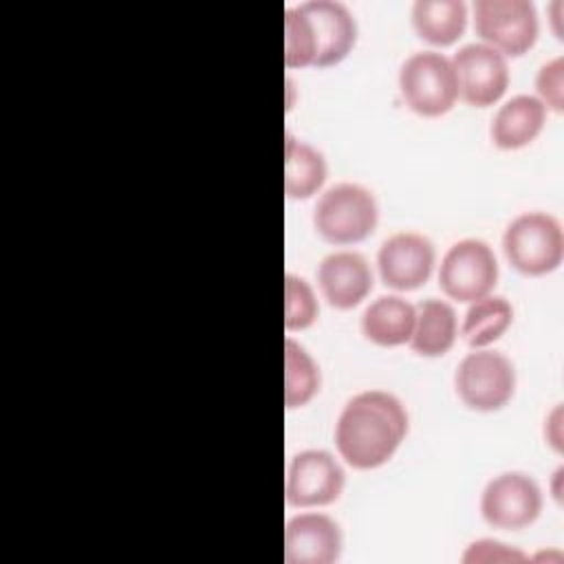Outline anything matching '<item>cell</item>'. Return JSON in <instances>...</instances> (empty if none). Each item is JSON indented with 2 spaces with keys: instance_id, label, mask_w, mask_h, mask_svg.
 <instances>
[{
  "instance_id": "1",
  "label": "cell",
  "mask_w": 564,
  "mask_h": 564,
  "mask_svg": "<svg viewBox=\"0 0 564 564\" xmlns=\"http://www.w3.org/2000/svg\"><path fill=\"white\" fill-rule=\"evenodd\" d=\"M408 434L403 403L383 390L355 394L335 423L339 456L355 469H375L388 463Z\"/></svg>"
},
{
  "instance_id": "2",
  "label": "cell",
  "mask_w": 564,
  "mask_h": 564,
  "mask_svg": "<svg viewBox=\"0 0 564 564\" xmlns=\"http://www.w3.org/2000/svg\"><path fill=\"white\" fill-rule=\"evenodd\" d=\"M379 220V207L370 189L357 183H337L315 203L313 225L333 245H355L366 240Z\"/></svg>"
},
{
  "instance_id": "3",
  "label": "cell",
  "mask_w": 564,
  "mask_h": 564,
  "mask_svg": "<svg viewBox=\"0 0 564 564\" xmlns=\"http://www.w3.org/2000/svg\"><path fill=\"white\" fill-rule=\"evenodd\" d=\"M502 249L513 269L524 275H544L560 267L564 234L555 216L527 212L516 216L502 236Z\"/></svg>"
},
{
  "instance_id": "4",
  "label": "cell",
  "mask_w": 564,
  "mask_h": 564,
  "mask_svg": "<svg viewBox=\"0 0 564 564\" xmlns=\"http://www.w3.org/2000/svg\"><path fill=\"white\" fill-rule=\"evenodd\" d=\"M399 90L410 110L421 117H441L449 112L458 99V82L443 53L416 51L399 70Z\"/></svg>"
},
{
  "instance_id": "5",
  "label": "cell",
  "mask_w": 564,
  "mask_h": 564,
  "mask_svg": "<svg viewBox=\"0 0 564 564\" xmlns=\"http://www.w3.org/2000/svg\"><path fill=\"white\" fill-rule=\"evenodd\" d=\"M454 386L460 401L478 412H494L509 403L516 390V368L500 350L476 348L456 368Z\"/></svg>"
},
{
  "instance_id": "6",
  "label": "cell",
  "mask_w": 564,
  "mask_h": 564,
  "mask_svg": "<svg viewBox=\"0 0 564 564\" xmlns=\"http://www.w3.org/2000/svg\"><path fill=\"white\" fill-rule=\"evenodd\" d=\"M474 26L502 55H522L538 40V11L529 0H476Z\"/></svg>"
},
{
  "instance_id": "7",
  "label": "cell",
  "mask_w": 564,
  "mask_h": 564,
  "mask_svg": "<svg viewBox=\"0 0 564 564\" xmlns=\"http://www.w3.org/2000/svg\"><path fill=\"white\" fill-rule=\"evenodd\" d=\"M496 282L498 260L485 240L465 238L445 251L441 260L438 284L447 297L471 304L489 295Z\"/></svg>"
},
{
  "instance_id": "8",
  "label": "cell",
  "mask_w": 564,
  "mask_h": 564,
  "mask_svg": "<svg viewBox=\"0 0 564 564\" xmlns=\"http://www.w3.org/2000/svg\"><path fill=\"white\" fill-rule=\"evenodd\" d=\"M542 511V491L538 482L522 471L494 476L480 494V513L494 529H524Z\"/></svg>"
},
{
  "instance_id": "9",
  "label": "cell",
  "mask_w": 564,
  "mask_h": 564,
  "mask_svg": "<svg viewBox=\"0 0 564 564\" xmlns=\"http://www.w3.org/2000/svg\"><path fill=\"white\" fill-rule=\"evenodd\" d=\"M458 97L476 108L496 104L509 86V66L502 53L482 42L465 44L452 59Z\"/></svg>"
},
{
  "instance_id": "10",
  "label": "cell",
  "mask_w": 564,
  "mask_h": 564,
  "mask_svg": "<svg viewBox=\"0 0 564 564\" xmlns=\"http://www.w3.org/2000/svg\"><path fill=\"white\" fill-rule=\"evenodd\" d=\"M346 485V474L333 454L304 449L286 467V502L293 507H324L335 502Z\"/></svg>"
},
{
  "instance_id": "11",
  "label": "cell",
  "mask_w": 564,
  "mask_h": 564,
  "mask_svg": "<svg viewBox=\"0 0 564 564\" xmlns=\"http://www.w3.org/2000/svg\"><path fill=\"white\" fill-rule=\"evenodd\" d=\"M434 245L416 231H399L383 240L377 264L386 286L397 291H414L427 282L434 269Z\"/></svg>"
},
{
  "instance_id": "12",
  "label": "cell",
  "mask_w": 564,
  "mask_h": 564,
  "mask_svg": "<svg viewBox=\"0 0 564 564\" xmlns=\"http://www.w3.org/2000/svg\"><path fill=\"white\" fill-rule=\"evenodd\" d=\"M297 7L311 24L315 44L313 66L326 68L339 64L357 40V22L348 7L335 0H308Z\"/></svg>"
},
{
  "instance_id": "13",
  "label": "cell",
  "mask_w": 564,
  "mask_h": 564,
  "mask_svg": "<svg viewBox=\"0 0 564 564\" xmlns=\"http://www.w3.org/2000/svg\"><path fill=\"white\" fill-rule=\"evenodd\" d=\"M344 546L339 524L324 513H300L284 527L286 564H333Z\"/></svg>"
},
{
  "instance_id": "14",
  "label": "cell",
  "mask_w": 564,
  "mask_h": 564,
  "mask_svg": "<svg viewBox=\"0 0 564 564\" xmlns=\"http://www.w3.org/2000/svg\"><path fill=\"white\" fill-rule=\"evenodd\" d=\"M317 284L330 306L346 311L372 291V271L361 253L335 251L319 262Z\"/></svg>"
},
{
  "instance_id": "15",
  "label": "cell",
  "mask_w": 564,
  "mask_h": 564,
  "mask_svg": "<svg viewBox=\"0 0 564 564\" xmlns=\"http://www.w3.org/2000/svg\"><path fill=\"white\" fill-rule=\"evenodd\" d=\"M546 106L533 95H516L507 99L491 121V141L500 150H518L529 145L542 130Z\"/></svg>"
},
{
  "instance_id": "16",
  "label": "cell",
  "mask_w": 564,
  "mask_h": 564,
  "mask_svg": "<svg viewBox=\"0 0 564 564\" xmlns=\"http://www.w3.org/2000/svg\"><path fill=\"white\" fill-rule=\"evenodd\" d=\"M416 308L399 295H381L370 302L361 315L364 335L377 346L408 344L414 330Z\"/></svg>"
},
{
  "instance_id": "17",
  "label": "cell",
  "mask_w": 564,
  "mask_h": 564,
  "mask_svg": "<svg viewBox=\"0 0 564 564\" xmlns=\"http://www.w3.org/2000/svg\"><path fill=\"white\" fill-rule=\"evenodd\" d=\"M458 324L454 308L443 300H423L416 306L414 330L410 337V348L423 357H441L456 341Z\"/></svg>"
},
{
  "instance_id": "18",
  "label": "cell",
  "mask_w": 564,
  "mask_h": 564,
  "mask_svg": "<svg viewBox=\"0 0 564 564\" xmlns=\"http://www.w3.org/2000/svg\"><path fill=\"white\" fill-rule=\"evenodd\" d=\"M412 26L425 42L447 46L463 35L467 7L463 0H416L412 4Z\"/></svg>"
},
{
  "instance_id": "19",
  "label": "cell",
  "mask_w": 564,
  "mask_h": 564,
  "mask_svg": "<svg viewBox=\"0 0 564 564\" xmlns=\"http://www.w3.org/2000/svg\"><path fill=\"white\" fill-rule=\"evenodd\" d=\"M326 181V161L319 150L286 134L284 141V192L289 198H308Z\"/></svg>"
},
{
  "instance_id": "20",
  "label": "cell",
  "mask_w": 564,
  "mask_h": 564,
  "mask_svg": "<svg viewBox=\"0 0 564 564\" xmlns=\"http://www.w3.org/2000/svg\"><path fill=\"white\" fill-rule=\"evenodd\" d=\"M511 319L513 308L505 297L485 295L469 304L463 317L460 335L471 348H485L494 344L511 326Z\"/></svg>"
},
{
  "instance_id": "21",
  "label": "cell",
  "mask_w": 564,
  "mask_h": 564,
  "mask_svg": "<svg viewBox=\"0 0 564 564\" xmlns=\"http://www.w3.org/2000/svg\"><path fill=\"white\" fill-rule=\"evenodd\" d=\"M319 390V368L295 339H284V403L289 410L306 405Z\"/></svg>"
},
{
  "instance_id": "22",
  "label": "cell",
  "mask_w": 564,
  "mask_h": 564,
  "mask_svg": "<svg viewBox=\"0 0 564 564\" xmlns=\"http://www.w3.org/2000/svg\"><path fill=\"white\" fill-rule=\"evenodd\" d=\"M315 44L306 15L300 7L284 11V64L289 68L313 66Z\"/></svg>"
},
{
  "instance_id": "23",
  "label": "cell",
  "mask_w": 564,
  "mask_h": 564,
  "mask_svg": "<svg viewBox=\"0 0 564 564\" xmlns=\"http://www.w3.org/2000/svg\"><path fill=\"white\" fill-rule=\"evenodd\" d=\"M319 306L311 284L304 278L286 273L284 278V326L286 330L308 328L317 319Z\"/></svg>"
},
{
  "instance_id": "24",
  "label": "cell",
  "mask_w": 564,
  "mask_h": 564,
  "mask_svg": "<svg viewBox=\"0 0 564 564\" xmlns=\"http://www.w3.org/2000/svg\"><path fill=\"white\" fill-rule=\"evenodd\" d=\"M535 88L544 106H551L555 112L564 110V57L562 55L540 66L535 77Z\"/></svg>"
},
{
  "instance_id": "25",
  "label": "cell",
  "mask_w": 564,
  "mask_h": 564,
  "mask_svg": "<svg viewBox=\"0 0 564 564\" xmlns=\"http://www.w3.org/2000/svg\"><path fill=\"white\" fill-rule=\"evenodd\" d=\"M529 557L502 542L496 540H478L467 546L463 553V562H527Z\"/></svg>"
},
{
  "instance_id": "26",
  "label": "cell",
  "mask_w": 564,
  "mask_h": 564,
  "mask_svg": "<svg viewBox=\"0 0 564 564\" xmlns=\"http://www.w3.org/2000/svg\"><path fill=\"white\" fill-rule=\"evenodd\" d=\"M562 408L557 405L551 416L546 419V425H544V434H546V441L553 445L555 452H562Z\"/></svg>"
},
{
  "instance_id": "27",
  "label": "cell",
  "mask_w": 564,
  "mask_h": 564,
  "mask_svg": "<svg viewBox=\"0 0 564 564\" xmlns=\"http://www.w3.org/2000/svg\"><path fill=\"white\" fill-rule=\"evenodd\" d=\"M560 478H562V467L555 471V489H553V496H555V500H557V502L562 500V494H560V485H557V482H560Z\"/></svg>"
}]
</instances>
